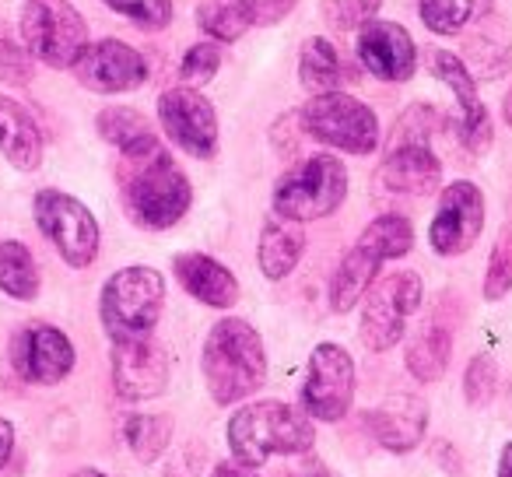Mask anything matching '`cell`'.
Listing matches in <instances>:
<instances>
[{
	"label": "cell",
	"instance_id": "6da1fadb",
	"mask_svg": "<svg viewBox=\"0 0 512 477\" xmlns=\"http://www.w3.org/2000/svg\"><path fill=\"white\" fill-rule=\"evenodd\" d=\"M200 376L214 404L232 407L267 383L264 337L239 316L218 320L200 348Z\"/></svg>",
	"mask_w": 512,
	"mask_h": 477
},
{
	"label": "cell",
	"instance_id": "7a4b0ae2",
	"mask_svg": "<svg viewBox=\"0 0 512 477\" xmlns=\"http://www.w3.org/2000/svg\"><path fill=\"white\" fill-rule=\"evenodd\" d=\"M225 439L232 460L242 467L260 470L271 456H299L309 453L316 442L313 418L295 411L285 400H256L228 418Z\"/></svg>",
	"mask_w": 512,
	"mask_h": 477
},
{
	"label": "cell",
	"instance_id": "3957f363",
	"mask_svg": "<svg viewBox=\"0 0 512 477\" xmlns=\"http://www.w3.org/2000/svg\"><path fill=\"white\" fill-rule=\"evenodd\" d=\"M411 246L414 228L404 214H379L376 221H369V228L358 235L355 246L337 264L334 281H330V309L334 313H351L365 299L372 281L379 278V267L386 260L407 257Z\"/></svg>",
	"mask_w": 512,
	"mask_h": 477
},
{
	"label": "cell",
	"instance_id": "277c9868",
	"mask_svg": "<svg viewBox=\"0 0 512 477\" xmlns=\"http://www.w3.org/2000/svg\"><path fill=\"white\" fill-rule=\"evenodd\" d=\"M190 200V179L165 148L148 158H134L123 169V204L141 228H151V232L172 228L190 211Z\"/></svg>",
	"mask_w": 512,
	"mask_h": 477
},
{
	"label": "cell",
	"instance_id": "5b68a950",
	"mask_svg": "<svg viewBox=\"0 0 512 477\" xmlns=\"http://www.w3.org/2000/svg\"><path fill=\"white\" fill-rule=\"evenodd\" d=\"M165 306V278L155 267H123L102 285L99 316L113 341L151 337Z\"/></svg>",
	"mask_w": 512,
	"mask_h": 477
},
{
	"label": "cell",
	"instance_id": "8992f818",
	"mask_svg": "<svg viewBox=\"0 0 512 477\" xmlns=\"http://www.w3.org/2000/svg\"><path fill=\"white\" fill-rule=\"evenodd\" d=\"M348 197V169L337 155H313L288 169L274 186V214L288 221L330 218Z\"/></svg>",
	"mask_w": 512,
	"mask_h": 477
},
{
	"label": "cell",
	"instance_id": "52a82bcc",
	"mask_svg": "<svg viewBox=\"0 0 512 477\" xmlns=\"http://www.w3.org/2000/svg\"><path fill=\"white\" fill-rule=\"evenodd\" d=\"M22 39L29 57L53 71H74L92 46L85 18L67 0H25Z\"/></svg>",
	"mask_w": 512,
	"mask_h": 477
},
{
	"label": "cell",
	"instance_id": "ba28073f",
	"mask_svg": "<svg viewBox=\"0 0 512 477\" xmlns=\"http://www.w3.org/2000/svg\"><path fill=\"white\" fill-rule=\"evenodd\" d=\"M299 127L344 155H372L379 148V116L348 92L313 95L299 109Z\"/></svg>",
	"mask_w": 512,
	"mask_h": 477
},
{
	"label": "cell",
	"instance_id": "9c48e42d",
	"mask_svg": "<svg viewBox=\"0 0 512 477\" xmlns=\"http://www.w3.org/2000/svg\"><path fill=\"white\" fill-rule=\"evenodd\" d=\"M32 214H36L39 232L57 246L67 267L85 271V267L95 264L102 232L88 204H81L78 197L64 190H39L36 200H32Z\"/></svg>",
	"mask_w": 512,
	"mask_h": 477
},
{
	"label": "cell",
	"instance_id": "30bf717a",
	"mask_svg": "<svg viewBox=\"0 0 512 477\" xmlns=\"http://www.w3.org/2000/svg\"><path fill=\"white\" fill-rule=\"evenodd\" d=\"M421 278L414 271H397L372 281V288L362 299V327L358 337L369 351H390L397 341H404L407 323L421 309Z\"/></svg>",
	"mask_w": 512,
	"mask_h": 477
},
{
	"label": "cell",
	"instance_id": "8fae6325",
	"mask_svg": "<svg viewBox=\"0 0 512 477\" xmlns=\"http://www.w3.org/2000/svg\"><path fill=\"white\" fill-rule=\"evenodd\" d=\"M355 400V362L341 344H316L302 383V411L313 421H341Z\"/></svg>",
	"mask_w": 512,
	"mask_h": 477
},
{
	"label": "cell",
	"instance_id": "7c38bea8",
	"mask_svg": "<svg viewBox=\"0 0 512 477\" xmlns=\"http://www.w3.org/2000/svg\"><path fill=\"white\" fill-rule=\"evenodd\" d=\"M158 123L176 148L193 158H211L218 151V116L214 106L190 85L165 88L158 95Z\"/></svg>",
	"mask_w": 512,
	"mask_h": 477
},
{
	"label": "cell",
	"instance_id": "4fadbf2b",
	"mask_svg": "<svg viewBox=\"0 0 512 477\" xmlns=\"http://www.w3.org/2000/svg\"><path fill=\"white\" fill-rule=\"evenodd\" d=\"M484 228V193L470 179H456L442 190L428 225V246L439 257H463Z\"/></svg>",
	"mask_w": 512,
	"mask_h": 477
},
{
	"label": "cell",
	"instance_id": "5bb4252c",
	"mask_svg": "<svg viewBox=\"0 0 512 477\" xmlns=\"http://www.w3.org/2000/svg\"><path fill=\"white\" fill-rule=\"evenodd\" d=\"M428 71H432L435 78H439L442 85L456 95V102H460L453 123H449V127H453V134H456V141H460L470 155H484V151L491 148V120H488V109H484V102L477 99L474 74H470L467 64H463L460 57H453L449 50H432V53H428Z\"/></svg>",
	"mask_w": 512,
	"mask_h": 477
},
{
	"label": "cell",
	"instance_id": "9a60e30c",
	"mask_svg": "<svg viewBox=\"0 0 512 477\" xmlns=\"http://www.w3.org/2000/svg\"><path fill=\"white\" fill-rule=\"evenodd\" d=\"M113 390L120 400L141 404L155 400L169 386V351L155 337H134V341H113Z\"/></svg>",
	"mask_w": 512,
	"mask_h": 477
},
{
	"label": "cell",
	"instance_id": "2e32d148",
	"mask_svg": "<svg viewBox=\"0 0 512 477\" xmlns=\"http://www.w3.org/2000/svg\"><path fill=\"white\" fill-rule=\"evenodd\" d=\"M74 344L60 327L50 323H32V327L18 330L11 341V365L25 383L36 386H57L71 376L74 369Z\"/></svg>",
	"mask_w": 512,
	"mask_h": 477
},
{
	"label": "cell",
	"instance_id": "e0dca14e",
	"mask_svg": "<svg viewBox=\"0 0 512 477\" xmlns=\"http://www.w3.org/2000/svg\"><path fill=\"white\" fill-rule=\"evenodd\" d=\"M74 74H78V81L88 92L120 95L134 92V88H141L148 81V60L134 46L120 43V39H99V43H92L85 50Z\"/></svg>",
	"mask_w": 512,
	"mask_h": 477
},
{
	"label": "cell",
	"instance_id": "ac0fdd59",
	"mask_svg": "<svg viewBox=\"0 0 512 477\" xmlns=\"http://www.w3.org/2000/svg\"><path fill=\"white\" fill-rule=\"evenodd\" d=\"M355 50L362 67L379 81H407L418 71V50L414 39L407 36L404 25L397 22H365L358 29Z\"/></svg>",
	"mask_w": 512,
	"mask_h": 477
},
{
	"label": "cell",
	"instance_id": "d6986e66",
	"mask_svg": "<svg viewBox=\"0 0 512 477\" xmlns=\"http://www.w3.org/2000/svg\"><path fill=\"white\" fill-rule=\"evenodd\" d=\"M299 0H200L197 25L218 43H235L249 29L278 25Z\"/></svg>",
	"mask_w": 512,
	"mask_h": 477
},
{
	"label": "cell",
	"instance_id": "ffe728a7",
	"mask_svg": "<svg viewBox=\"0 0 512 477\" xmlns=\"http://www.w3.org/2000/svg\"><path fill=\"white\" fill-rule=\"evenodd\" d=\"M365 428L390 453H411L428 432V407L414 393H390L383 404L365 414Z\"/></svg>",
	"mask_w": 512,
	"mask_h": 477
},
{
	"label": "cell",
	"instance_id": "44dd1931",
	"mask_svg": "<svg viewBox=\"0 0 512 477\" xmlns=\"http://www.w3.org/2000/svg\"><path fill=\"white\" fill-rule=\"evenodd\" d=\"M379 186L386 193H400V197H425L439 186L442 162L428 144H400L390 148L376 172Z\"/></svg>",
	"mask_w": 512,
	"mask_h": 477
},
{
	"label": "cell",
	"instance_id": "7402d4cb",
	"mask_svg": "<svg viewBox=\"0 0 512 477\" xmlns=\"http://www.w3.org/2000/svg\"><path fill=\"white\" fill-rule=\"evenodd\" d=\"M463 64L474 81H498L512 67V29L505 18L484 15L463 32Z\"/></svg>",
	"mask_w": 512,
	"mask_h": 477
},
{
	"label": "cell",
	"instance_id": "603a6c76",
	"mask_svg": "<svg viewBox=\"0 0 512 477\" xmlns=\"http://www.w3.org/2000/svg\"><path fill=\"white\" fill-rule=\"evenodd\" d=\"M172 274L197 302L211 309H232L239 302V281L225 264H218L207 253H176L172 257Z\"/></svg>",
	"mask_w": 512,
	"mask_h": 477
},
{
	"label": "cell",
	"instance_id": "cb8c5ba5",
	"mask_svg": "<svg viewBox=\"0 0 512 477\" xmlns=\"http://www.w3.org/2000/svg\"><path fill=\"white\" fill-rule=\"evenodd\" d=\"M0 151L22 172H36L43 165V130L29 109L8 95H0Z\"/></svg>",
	"mask_w": 512,
	"mask_h": 477
},
{
	"label": "cell",
	"instance_id": "d4e9b609",
	"mask_svg": "<svg viewBox=\"0 0 512 477\" xmlns=\"http://www.w3.org/2000/svg\"><path fill=\"white\" fill-rule=\"evenodd\" d=\"M306 250V232L299 221L288 218H267L260 228V243H256V264L264 271L267 281H281L295 271V264L302 260Z\"/></svg>",
	"mask_w": 512,
	"mask_h": 477
},
{
	"label": "cell",
	"instance_id": "484cf974",
	"mask_svg": "<svg viewBox=\"0 0 512 477\" xmlns=\"http://www.w3.org/2000/svg\"><path fill=\"white\" fill-rule=\"evenodd\" d=\"M95 127H99L102 141L113 144L127 162H134V158H148L162 148V144H158L155 127H151V123L130 106H106L99 113V120H95Z\"/></svg>",
	"mask_w": 512,
	"mask_h": 477
},
{
	"label": "cell",
	"instance_id": "4316f807",
	"mask_svg": "<svg viewBox=\"0 0 512 477\" xmlns=\"http://www.w3.org/2000/svg\"><path fill=\"white\" fill-rule=\"evenodd\" d=\"M449 355H453V327L442 323V316H432L421 323L418 334L407 341V372L418 383H439L449 369Z\"/></svg>",
	"mask_w": 512,
	"mask_h": 477
},
{
	"label": "cell",
	"instance_id": "83f0119b",
	"mask_svg": "<svg viewBox=\"0 0 512 477\" xmlns=\"http://www.w3.org/2000/svg\"><path fill=\"white\" fill-rule=\"evenodd\" d=\"M341 78H344V67H341V53L334 50V43L323 36L306 39V43H302V53H299L302 85H306L313 95L341 92Z\"/></svg>",
	"mask_w": 512,
	"mask_h": 477
},
{
	"label": "cell",
	"instance_id": "f1b7e54d",
	"mask_svg": "<svg viewBox=\"0 0 512 477\" xmlns=\"http://www.w3.org/2000/svg\"><path fill=\"white\" fill-rule=\"evenodd\" d=\"M491 4L495 0H421L418 15L435 36H456V32H467L474 22H481L484 15H491Z\"/></svg>",
	"mask_w": 512,
	"mask_h": 477
},
{
	"label": "cell",
	"instance_id": "f546056e",
	"mask_svg": "<svg viewBox=\"0 0 512 477\" xmlns=\"http://www.w3.org/2000/svg\"><path fill=\"white\" fill-rule=\"evenodd\" d=\"M172 425L169 414H130L123 421V442L130 446L137 463H155L162 453L172 449Z\"/></svg>",
	"mask_w": 512,
	"mask_h": 477
},
{
	"label": "cell",
	"instance_id": "4dcf8cb0",
	"mask_svg": "<svg viewBox=\"0 0 512 477\" xmlns=\"http://www.w3.org/2000/svg\"><path fill=\"white\" fill-rule=\"evenodd\" d=\"M0 292L18 302H32L39 295V267L25 243L8 239L0 243Z\"/></svg>",
	"mask_w": 512,
	"mask_h": 477
},
{
	"label": "cell",
	"instance_id": "1f68e13d",
	"mask_svg": "<svg viewBox=\"0 0 512 477\" xmlns=\"http://www.w3.org/2000/svg\"><path fill=\"white\" fill-rule=\"evenodd\" d=\"M512 292V214L502 221L488 257V274H484V299L498 302Z\"/></svg>",
	"mask_w": 512,
	"mask_h": 477
},
{
	"label": "cell",
	"instance_id": "d6a6232c",
	"mask_svg": "<svg viewBox=\"0 0 512 477\" xmlns=\"http://www.w3.org/2000/svg\"><path fill=\"white\" fill-rule=\"evenodd\" d=\"M102 4L148 32H158L172 22V0H102Z\"/></svg>",
	"mask_w": 512,
	"mask_h": 477
},
{
	"label": "cell",
	"instance_id": "836d02e7",
	"mask_svg": "<svg viewBox=\"0 0 512 477\" xmlns=\"http://www.w3.org/2000/svg\"><path fill=\"white\" fill-rule=\"evenodd\" d=\"M498 386V365L491 355H474L463 372V397H467L470 407H484L491 404Z\"/></svg>",
	"mask_w": 512,
	"mask_h": 477
},
{
	"label": "cell",
	"instance_id": "e575fe53",
	"mask_svg": "<svg viewBox=\"0 0 512 477\" xmlns=\"http://www.w3.org/2000/svg\"><path fill=\"white\" fill-rule=\"evenodd\" d=\"M383 0H323V18L341 32H358L372 22Z\"/></svg>",
	"mask_w": 512,
	"mask_h": 477
},
{
	"label": "cell",
	"instance_id": "d590c367",
	"mask_svg": "<svg viewBox=\"0 0 512 477\" xmlns=\"http://www.w3.org/2000/svg\"><path fill=\"white\" fill-rule=\"evenodd\" d=\"M218 67H221V46L218 43H197V46L186 50L183 64H179V81H183V85L200 88L218 74Z\"/></svg>",
	"mask_w": 512,
	"mask_h": 477
},
{
	"label": "cell",
	"instance_id": "8d00e7d4",
	"mask_svg": "<svg viewBox=\"0 0 512 477\" xmlns=\"http://www.w3.org/2000/svg\"><path fill=\"white\" fill-rule=\"evenodd\" d=\"M435 127H439V109L411 106L397 120V127H393L390 148H400V144H428V134H432Z\"/></svg>",
	"mask_w": 512,
	"mask_h": 477
},
{
	"label": "cell",
	"instance_id": "74e56055",
	"mask_svg": "<svg viewBox=\"0 0 512 477\" xmlns=\"http://www.w3.org/2000/svg\"><path fill=\"white\" fill-rule=\"evenodd\" d=\"M204 460H207L204 442L186 439V442H179V446L172 449V456H169V463H165V474L162 477H200V470H204Z\"/></svg>",
	"mask_w": 512,
	"mask_h": 477
},
{
	"label": "cell",
	"instance_id": "f35d334b",
	"mask_svg": "<svg viewBox=\"0 0 512 477\" xmlns=\"http://www.w3.org/2000/svg\"><path fill=\"white\" fill-rule=\"evenodd\" d=\"M29 78H32L29 50H18L15 43L0 39V81H8V85H25Z\"/></svg>",
	"mask_w": 512,
	"mask_h": 477
},
{
	"label": "cell",
	"instance_id": "ab89813d",
	"mask_svg": "<svg viewBox=\"0 0 512 477\" xmlns=\"http://www.w3.org/2000/svg\"><path fill=\"white\" fill-rule=\"evenodd\" d=\"M11 449H15V425L8 418H0V470L8 467Z\"/></svg>",
	"mask_w": 512,
	"mask_h": 477
},
{
	"label": "cell",
	"instance_id": "60d3db41",
	"mask_svg": "<svg viewBox=\"0 0 512 477\" xmlns=\"http://www.w3.org/2000/svg\"><path fill=\"white\" fill-rule=\"evenodd\" d=\"M211 477H260V474H256V470L253 467H242V463H218V467H214L211 470Z\"/></svg>",
	"mask_w": 512,
	"mask_h": 477
},
{
	"label": "cell",
	"instance_id": "b9f144b4",
	"mask_svg": "<svg viewBox=\"0 0 512 477\" xmlns=\"http://www.w3.org/2000/svg\"><path fill=\"white\" fill-rule=\"evenodd\" d=\"M498 477H512V439L498 453Z\"/></svg>",
	"mask_w": 512,
	"mask_h": 477
},
{
	"label": "cell",
	"instance_id": "7bdbcfd3",
	"mask_svg": "<svg viewBox=\"0 0 512 477\" xmlns=\"http://www.w3.org/2000/svg\"><path fill=\"white\" fill-rule=\"evenodd\" d=\"M302 477H341V474H334V470H330L323 460H313L306 470H302Z\"/></svg>",
	"mask_w": 512,
	"mask_h": 477
},
{
	"label": "cell",
	"instance_id": "ee69618b",
	"mask_svg": "<svg viewBox=\"0 0 512 477\" xmlns=\"http://www.w3.org/2000/svg\"><path fill=\"white\" fill-rule=\"evenodd\" d=\"M67 477H109V474H102L99 467H78V470H71Z\"/></svg>",
	"mask_w": 512,
	"mask_h": 477
},
{
	"label": "cell",
	"instance_id": "f6af8a7d",
	"mask_svg": "<svg viewBox=\"0 0 512 477\" xmlns=\"http://www.w3.org/2000/svg\"><path fill=\"white\" fill-rule=\"evenodd\" d=\"M502 113H505V123L512 127V88H509V95L502 99Z\"/></svg>",
	"mask_w": 512,
	"mask_h": 477
}]
</instances>
